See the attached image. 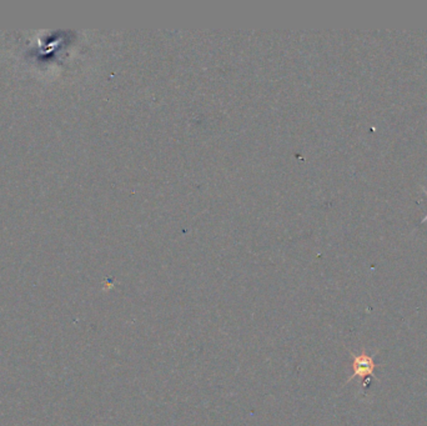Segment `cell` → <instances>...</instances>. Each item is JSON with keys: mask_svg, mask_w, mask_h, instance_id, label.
I'll use <instances>...</instances> for the list:
<instances>
[{"mask_svg": "<svg viewBox=\"0 0 427 426\" xmlns=\"http://www.w3.org/2000/svg\"><path fill=\"white\" fill-rule=\"evenodd\" d=\"M376 369L375 360L369 354H366L365 349H362V351L359 355L353 354V375L348 377V382L354 380L355 377H367V376L374 375V371Z\"/></svg>", "mask_w": 427, "mask_h": 426, "instance_id": "6da1fadb", "label": "cell"}, {"mask_svg": "<svg viewBox=\"0 0 427 426\" xmlns=\"http://www.w3.org/2000/svg\"><path fill=\"white\" fill-rule=\"evenodd\" d=\"M423 193H425V194H426V197H427L426 189H423ZM426 221H427V215H426V217H425V218H423V220H422V223H426Z\"/></svg>", "mask_w": 427, "mask_h": 426, "instance_id": "7a4b0ae2", "label": "cell"}]
</instances>
